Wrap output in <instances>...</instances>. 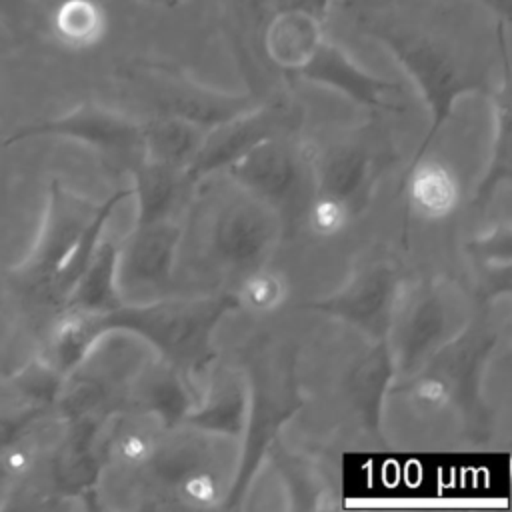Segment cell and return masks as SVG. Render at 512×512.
<instances>
[{"label": "cell", "mask_w": 512, "mask_h": 512, "mask_svg": "<svg viewBox=\"0 0 512 512\" xmlns=\"http://www.w3.org/2000/svg\"><path fill=\"white\" fill-rule=\"evenodd\" d=\"M248 416V384L240 370L212 368L206 394L180 424L210 436H240Z\"/></svg>", "instance_id": "17"}, {"label": "cell", "mask_w": 512, "mask_h": 512, "mask_svg": "<svg viewBox=\"0 0 512 512\" xmlns=\"http://www.w3.org/2000/svg\"><path fill=\"white\" fill-rule=\"evenodd\" d=\"M404 198L422 220L448 218L462 200L460 178L444 160L416 156L404 178Z\"/></svg>", "instance_id": "19"}, {"label": "cell", "mask_w": 512, "mask_h": 512, "mask_svg": "<svg viewBox=\"0 0 512 512\" xmlns=\"http://www.w3.org/2000/svg\"><path fill=\"white\" fill-rule=\"evenodd\" d=\"M486 12L494 16L496 24L508 26L510 22V0H476Z\"/></svg>", "instance_id": "28"}, {"label": "cell", "mask_w": 512, "mask_h": 512, "mask_svg": "<svg viewBox=\"0 0 512 512\" xmlns=\"http://www.w3.org/2000/svg\"><path fill=\"white\" fill-rule=\"evenodd\" d=\"M274 10H302L318 18H326L332 0H272Z\"/></svg>", "instance_id": "27"}, {"label": "cell", "mask_w": 512, "mask_h": 512, "mask_svg": "<svg viewBox=\"0 0 512 512\" xmlns=\"http://www.w3.org/2000/svg\"><path fill=\"white\" fill-rule=\"evenodd\" d=\"M244 376L248 384L246 442L228 492L232 502L244 494L276 432L304 402L294 378V354L286 346L270 340L256 344L248 352Z\"/></svg>", "instance_id": "4"}, {"label": "cell", "mask_w": 512, "mask_h": 512, "mask_svg": "<svg viewBox=\"0 0 512 512\" xmlns=\"http://www.w3.org/2000/svg\"><path fill=\"white\" fill-rule=\"evenodd\" d=\"M294 76L340 92L372 110H402L400 86L364 70L328 36L322 38L316 52Z\"/></svg>", "instance_id": "15"}, {"label": "cell", "mask_w": 512, "mask_h": 512, "mask_svg": "<svg viewBox=\"0 0 512 512\" xmlns=\"http://www.w3.org/2000/svg\"><path fill=\"white\" fill-rule=\"evenodd\" d=\"M146 4H152V6H162V8H172L178 0H142Z\"/></svg>", "instance_id": "29"}, {"label": "cell", "mask_w": 512, "mask_h": 512, "mask_svg": "<svg viewBox=\"0 0 512 512\" xmlns=\"http://www.w3.org/2000/svg\"><path fill=\"white\" fill-rule=\"evenodd\" d=\"M276 462L282 470V478L286 480L292 498H300L298 508H320V494L324 492L320 472L304 458L284 452L276 456Z\"/></svg>", "instance_id": "26"}, {"label": "cell", "mask_w": 512, "mask_h": 512, "mask_svg": "<svg viewBox=\"0 0 512 512\" xmlns=\"http://www.w3.org/2000/svg\"><path fill=\"white\" fill-rule=\"evenodd\" d=\"M208 130L180 118L156 116L142 124V158L188 168Z\"/></svg>", "instance_id": "23"}, {"label": "cell", "mask_w": 512, "mask_h": 512, "mask_svg": "<svg viewBox=\"0 0 512 512\" xmlns=\"http://www.w3.org/2000/svg\"><path fill=\"white\" fill-rule=\"evenodd\" d=\"M312 194L304 210L308 228L322 238L338 236L366 208L376 180L374 152L364 142L330 144L308 152Z\"/></svg>", "instance_id": "5"}, {"label": "cell", "mask_w": 512, "mask_h": 512, "mask_svg": "<svg viewBox=\"0 0 512 512\" xmlns=\"http://www.w3.org/2000/svg\"><path fill=\"white\" fill-rule=\"evenodd\" d=\"M238 308L232 292L190 300H158L120 304L108 312L64 310L66 332L78 350L90 354L112 332L142 336L162 360L184 368H200L208 360V340L218 320Z\"/></svg>", "instance_id": "2"}, {"label": "cell", "mask_w": 512, "mask_h": 512, "mask_svg": "<svg viewBox=\"0 0 512 512\" xmlns=\"http://www.w3.org/2000/svg\"><path fill=\"white\" fill-rule=\"evenodd\" d=\"M232 294L238 302V308L254 314H268L286 302L288 282L280 272L268 268L266 264L242 274L238 290Z\"/></svg>", "instance_id": "25"}, {"label": "cell", "mask_w": 512, "mask_h": 512, "mask_svg": "<svg viewBox=\"0 0 512 512\" xmlns=\"http://www.w3.org/2000/svg\"><path fill=\"white\" fill-rule=\"evenodd\" d=\"M128 194V190H118L106 202L96 204L52 180L34 244L12 268L18 288L60 308L94 256L108 216Z\"/></svg>", "instance_id": "3"}, {"label": "cell", "mask_w": 512, "mask_h": 512, "mask_svg": "<svg viewBox=\"0 0 512 512\" xmlns=\"http://www.w3.org/2000/svg\"><path fill=\"white\" fill-rule=\"evenodd\" d=\"M280 136L252 146L228 166V172L244 192L274 208L288 228L306 210L312 176L308 152Z\"/></svg>", "instance_id": "8"}, {"label": "cell", "mask_w": 512, "mask_h": 512, "mask_svg": "<svg viewBox=\"0 0 512 512\" xmlns=\"http://www.w3.org/2000/svg\"><path fill=\"white\" fill-rule=\"evenodd\" d=\"M112 412L66 422L68 428L48 462V478L56 494L82 498L96 488L102 468L108 462L104 438Z\"/></svg>", "instance_id": "14"}, {"label": "cell", "mask_w": 512, "mask_h": 512, "mask_svg": "<svg viewBox=\"0 0 512 512\" xmlns=\"http://www.w3.org/2000/svg\"><path fill=\"white\" fill-rule=\"evenodd\" d=\"M324 36L322 18L302 10H274L264 24L260 44L276 68L296 74Z\"/></svg>", "instance_id": "18"}, {"label": "cell", "mask_w": 512, "mask_h": 512, "mask_svg": "<svg viewBox=\"0 0 512 512\" xmlns=\"http://www.w3.org/2000/svg\"><path fill=\"white\" fill-rule=\"evenodd\" d=\"M402 288L400 270L390 258H370L342 288L308 302L306 308L344 320L372 340H388Z\"/></svg>", "instance_id": "9"}, {"label": "cell", "mask_w": 512, "mask_h": 512, "mask_svg": "<svg viewBox=\"0 0 512 512\" xmlns=\"http://www.w3.org/2000/svg\"><path fill=\"white\" fill-rule=\"evenodd\" d=\"M62 376L42 358L0 374V456L18 448L34 426L54 412Z\"/></svg>", "instance_id": "13"}, {"label": "cell", "mask_w": 512, "mask_h": 512, "mask_svg": "<svg viewBox=\"0 0 512 512\" xmlns=\"http://www.w3.org/2000/svg\"><path fill=\"white\" fill-rule=\"evenodd\" d=\"M40 136H58L82 142L102 154L104 160L128 164L130 168L142 160V124L118 110L94 102L80 104L56 118L20 126L4 140V144L10 146Z\"/></svg>", "instance_id": "10"}, {"label": "cell", "mask_w": 512, "mask_h": 512, "mask_svg": "<svg viewBox=\"0 0 512 512\" xmlns=\"http://www.w3.org/2000/svg\"><path fill=\"white\" fill-rule=\"evenodd\" d=\"M284 234L282 216L240 188V194L224 202L214 220L212 246L224 266L242 276L266 266Z\"/></svg>", "instance_id": "11"}, {"label": "cell", "mask_w": 512, "mask_h": 512, "mask_svg": "<svg viewBox=\"0 0 512 512\" xmlns=\"http://www.w3.org/2000/svg\"><path fill=\"white\" fill-rule=\"evenodd\" d=\"M122 78L158 116L180 118L204 130L216 128L258 104L252 94L210 88L166 62H132L122 70Z\"/></svg>", "instance_id": "7"}, {"label": "cell", "mask_w": 512, "mask_h": 512, "mask_svg": "<svg viewBox=\"0 0 512 512\" xmlns=\"http://www.w3.org/2000/svg\"><path fill=\"white\" fill-rule=\"evenodd\" d=\"M132 174L138 194L136 224L168 218L182 186L190 184L184 174V168L146 158L138 160L132 166Z\"/></svg>", "instance_id": "22"}, {"label": "cell", "mask_w": 512, "mask_h": 512, "mask_svg": "<svg viewBox=\"0 0 512 512\" xmlns=\"http://www.w3.org/2000/svg\"><path fill=\"white\" fill-rule=\"evenodd\" d=\"M0 2H2V4H12L14 0H0Z\"/></svg>", "instance_id": "30"}, {"label": "cell", "mask_w": 512, "mask_h": 512, "mask_svg": "<svg viewBox=\"0 0 512 512\" xmlns=\"http://www.w3.org/2000/svg\"><path fill=\"white\" fill-rule=\"evenodd\" d=\"M50 28L62 46L86 50L102 42L108 18L98 0H60L52 10Z\"/></svg>", "instance_id": "24"}, {"label": "cell", "mask_w": 512, "mask_h": 512, "mask_svg": "<svg viewBox=\"0 0 512 512\" xmlns=\"http://www.w3.org/2000/svg\"><path fill=\"white\" fill-rule=\"evenodd\" d=\"M356 26L390 52L430 108L432 126L418 152L436 136L454 102L486 84L484 70L458 40L436 26L416 22L412 14L394 8H360Z\"/></svg>", "instance_id": "1"}, {"label": "cell", "mask_w": 512, "mask_h": 512, "mask_svg": "<svg viewBox=\"0 0 512 512\" xmlns=\"http://www.w3.org/2000/svg\"><path fill=\"white\" fill-rule=\"evenodd\" d=\"M296 118L298 110L288 102L256 104L248 112L210 128L202 140V146L184 170L188 182H196L198 178L224 166L228 168L252 146L294 130L292 126L296 124Z\"/></svg>", "instance_id": "12"}, {"label": "cell", "mask_w": 512, "mask_h": 512, "mask_svg": "<svg viewBox=\"0 0 512 512\" xmlns=\"http://www.w3.org/2000/svg\"><path fill=\"white\" fill-rule=\"evenodd\" d=\"M468 306L458 288L448 282L428 280L412 290L400 292L390 332L396 342L390 346L396 370L406 374L420 370L436 352L464 334Z\"/></svg>", "instance_id": "6"}, {"label": "cell", "mask_w": 512, "mask_h": 512, "mask_svg": "<svg viewBox=\"0 0 512 512\" xmlns=\"http://www.w3.org/2000/svg\"><path fill=\"white\" fill-rule=\"evenodd\" d=\"M116 264H118V246H114L112 242L100 240L88 266L64 296L60 310L108 312L124 304L118 288Z\"/></svg>", "instance_id": "21"}, {"label": "cell", "mask_w": 512, "mask_h": 512, "mask_svg": "<svg viewBox=\"0 0 512 512\" xmlns=\"http://www.w3.org/2000/svg\"><path fill=\"white\" fill-rule=\"evenodd\" d=\"M396 364L388 340H374L350 368L346 378V394L362 424L378 432L386 392L394 380Z\"/></svg>", "instance_id": "20"}, {"label": "cell", "mask_w": 512, "mask_h": 512, "mask_svg": "<svg viewBox=\"0 0 512 512\" xmlns=\"http://www.w3.org/2000/svg\"><path fill=\"white\" fill-rule=\"evenodd\" d=\"M180 238L182 226L170 216L136 224L124 246L118 248V288L164 286L172 278Z\"/></svg>", "instance_id": "16"}]
</instances>
